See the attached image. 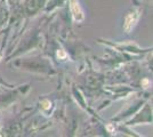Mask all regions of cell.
<instances>
[{"mask_svg": "<svg viewBox=\"0 0 153 137\" xmlns=\"http://www.w3.org/2000/svg\"><path fill=\"white\" fill-rule=\"evenodd\" d=\"M71 9H72V13H73V16H74V20L76 21H81L83 19V15H82V12H81V9H80V7L79 5L76 4V2H72V5H71Z\"/></svg>", "mask_w": 153, "mask_h": 137, "instance_id": "obj_1", "label": "cell"}]
</instances>
